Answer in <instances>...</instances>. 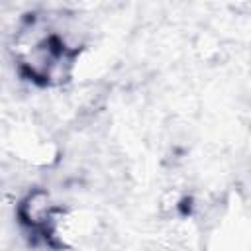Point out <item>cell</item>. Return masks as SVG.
Listing matches in <instances>:
<instances>
[{"label":"cell","mask_w":251,"mask_h":251,"mask_svg":"<svg viewBox=\"0 0 251 251\" xmlns=\"http://www.w3.org/2000/svg\"><path fill=\"white\" fill-rule=\"evenodd\" d=\"M53 216H55V210H53L51 198L43 190L31 192L22 204V218L31 227H45L47 229Z\"/></svg>","instance_id":"1"}]
</instances>
